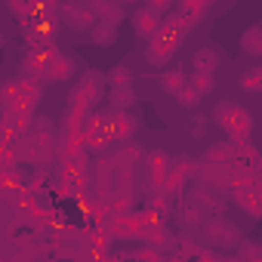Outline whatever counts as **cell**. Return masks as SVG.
<instances>
[{"label": "cell", "mask_w": 262, "mask_h": 262, "mask_svg": "<svg viewBox=\"0 0 262 262\" xmlns=\"http://www.w3.org/2000/svg\"><path fill=\"white\" fill-rule=\"evenodd\" d=\"M231 170H234V145L231 139L222 142V145H213L201 161H198V179L219 188V185H228L231 179Z\"/></svg>", "instance_id": "6da1fadb"}, {"label": "cell", "mask_w": 262, "mask_h": 262, "mask_svg": "<svg viewBox=\"0 0 262 262\" xmlns=\"http://www.w3.org/2000/svg\"><path fill=\"white\" fill-rule=\"evenodd\" d=\"M213 120L228 133V139H250V133H253V117H250V111H244V108L234 105V102L216 105Z\"/></svg>", "instance_id": "7a4b0ae2"}, {"label": "cell", "mask_w": 262, "mask_h": 262, "mask_svg": "<svg viewBox=\"0 0 262 262\" xmlns=\"http://www.w3.org/2000/svg\"><path fill=\"white\" fill-rule=\"evenodd\" d=\"M102 86H105V77H102V74H96V71H90V74L77 83V90L71 93L68 108H74V111H80V114L96 111V105L102 102Z\"/></svg>", "instance_id": "3957f363"}, {"label": "cell", "mask_w": 262, "mask_h": 262, "mask_svg": "<svg viewBox=\"0 0 262 262\" xmlns=\"http://www.w3.org/2000/svg\"><path fill=\"white\" fill-rule=\"evenodd\" d=\"M179 43H182V34L173 28V22H167L164 31L148 40V59H151L155 65H164V62L173 59V53L179 50Z\"/></svg>", "instance_id": "277c9868"}, {"label": "cell", "mask_w": 262, "mask_h": 262, "mask_svg": "<svg viewBox=\"0 0 262 262\" xmlns=\"http://www.w3.org/2000/svg\"><path fill=\"white\" fill-rule=\"evenodd\" d=\"M204 241L213 244V247H234L241 241V231L231 219L225 216H213L207 225H204Z\"/></svg>", "instance_id": "5b68a950"}, {"label": "cell", "mask_w": 262, "mask_h": 262, "mask_svg": "<svg viewBox=\"0 0 262 262\" xmlns=\"http://www.w3.org/2000/svg\"><path fill=\"white\" fill-rule=\"evenodd\" d=\"M59 16H62V22L68 25V28H74V31H83V28H93L99 19H96V10H93V4L86 0V4H74V0H65V4L59 7Z\"/></svg>", "instance_id": "8992f818"}, {"label": "cell", "mask_w": 262, "mask_h": 262, "mask_svg": "<svg viewBox=\"0 0 262 262\" xmlns=\"http://www.w3.org/2000/svg\"><path fill=\"white\" fill-rule=\"evenodd\" d=\"M133 28H136V34H139V37L151 40V37H158V34L164 31V19L145 7V10H139V13L133 16Z\"/></svg>", "instance_id": "52a82bcc"}, {"label": "cell", "mask_w": 262, "mask_h": 262, "mask_svg": "<svg viewBox=\"0 0 262 262\" xmlns=\"http://www.w3.org/2000/svg\"><path fill=\"white\" fill-rule=\"evenodd\" d=\"M145 161H148V151H145L139 142H133V139H123V142L117 145V151H114V164L139 167V164H145Z\"/></svg>", "instance_id": "ba28073f"}, {"label": "cell", "mask_w": 262, "mask_h": 262, "mask_svg": "<svg viewBox=\"0 0 262 262\" xmlns=\"http://www.w3.org/2000/svg\"><path fill=\"white\" fill-rule=\"evenodd\" d=\"M231 198L241 210H247L250 216H262V194L259 188H250V185H241V188H231Z\"/></svg>", "instance_id": "9c48e42d"}, {"label": "cell", "mask_w": 262, "mask_h": 262, "mask_svg": "<svg viewBox=\"0 0 262 262\" xmlns=\"http://www.w3.org/2000/svg\"><path fill=\"white\" fill-rule=\"evenodd\" d=\"M173 198H176V194H173L170 188L155 185V188H151V194H148V210H151L155 216H161V219H164V216H170V213H173Z\"/></svg>", "instance_id": "30bf717a"}, {"label": "cell", "mask_w": 262, "mask_h": 262, "mask_svg": "<svg viewBox=\"0 0 262 262\" xmlns=\"http://www.w3.org/2000/svg\"><path fill=\"white\" fill-rule=\"evenodd\" d=\"M74 74V59H68V56H56V59H47V80L50 83H62V80H68Z\"/></svg>", "instance_id": "8fae6325"}, {"label": "cell", "mask_w": 262, "mask_h": 262, "mask_svg": "<svg viewBox=\"0 0 262 262\" xmlns=\"http://www.w3.org/2000/svg\"><path fill=\"white\" fill-rule=\"evenodd\" d=\"M170 167H173V158H170V155L151 151V155H148V179H151V185H161V182L167 179Z\"/></svg>", "instance_id": "7c38bea8"}, {"label": "cell", "mask_w": 262, "mask_h": 262, "mask_svg": "<svg viewBox=\"0 0 262 262\" xmlns=\"http://www.w3.org/2000/svg\"><path fill=\"white\" fill-rule=\"evenodd\" d=\"M111 129H114V139H117V142H123V139H133V133H136V117L129 114L126 108H117Z\"/></svg>", "instance_id": "4fadbf2b"}, {"label": "cell", "mask_w": 262, "mask_h": 262, "mask_svg": "<svg viewBox=\"0 0 262 262\" xmlns=\"http://www.w3.org/2000/svg\"><path fill=\"white\" fill-rule=\"evenodd\" d=\"M142 241H145V244H151V247H167L170 234H167V228H164V219L148 222V225L142 228Z\"/></svg>", "instance_id": "5bb4252c"}, {"label": "cell", "mask_w": 262, "mask_h": 262, "mask_svg": "<svg viewBox=\"0 0 262 262\" xmlns=\"http://www.w3.org/2000/svg\"><path fill=\"white\" fill-rule=\"evenodd\" d=\"M191 65H194L198 74H213L216 65H219V56H216V50H198L191 56Z\"/></svg>", "instance_id": "9a60e30c"}, {"label": "cell", "mask_w": 262, "mask_h": 262, "mask_svg": "<svg viewBox=\"0 0 262 262\" xmlns=\"http://www.w3.org/2000/svg\"><path fill=\"white\" fill-rule=\"evenodd\" d=\"M185 83H188V77H185V71H179V68H170V71L161 74V90L170 93V96H176Z\"/></svg>", "instance_id": "2e32d148"}, {"label": "cell", "mask_w": 262, "mask_h": 262, "mask_svg": "<svg viewBox=\"0 0 262 262\" xmlns=\"http://www.w3.org/2000/svg\"><path fill=\"white\" fill-rule=\"evenodd\" d=\"M108 204H111V213H133V188H117Z\"/></svg>", "instance_id": "e0dca14e"}, {"label": "cell", "mask_w": 262, "mask_h": 262, "mask_svg": "<svg viewBox=\"0 0 262 262\" xmlns=\"http://www.w3.org/2000/svg\"><path fill=\"white\" fill-rule=\"evenodd\" d=\"M93 40H96L99 47H111V43L117 40V25H111V22H96V25H93Z\"/></svg>", "instance_id": "ac0fdd59"}, {"label": "cell", "mask_w": 262, "mask_h": 262, "mask_svg": "<svg viewBox=\"0 0 262 262\" xmlns=\"http://www.w3.org/2000/svg\"><path fill=\"white\" fill-rule=\"evenodd\" d=\"M241 50H244V53H262V25H253V28L244 31Z\"/></svg>", "instance_id": "d6986e66"}, {"label": "cell", "mask_w": 262, "mask_h": 262, "mask_svg": "<svg viewBox=\"0 0 262 262\" xmlns=\"http://www.w3.org/2000/svg\"><path fill=\"white\" fill-rule=\"evenodd\" d=\"M136 102V93L129 86H111V105L114 108H129Z\"/></svg>", "instance_id": "ffe728a7"}, {"label": "cell", "mask_w": 262, "mask_h": 262, "mask_svg": "<svg viewBox=\"0 0 262 262\" xmlns=\"http://www.w3.org/2000/svg\"><path fill=\"white\" fill-rule=\"evenodd\" d=\"M210 4H213V0H179V10L182 13H188V16H194L198 22L204 19V13L210 10Z\"/></svg>", "instance_id": "44dd1931"}, {"label": "cell", "mask_w": 262, "mask_h": 262, "mask_svg": "<svg viewBox=\"0 0 262 262\" xmlns=\"http://www.w3.org/2000/svg\"><path fill=\"white\" fill-rule=\"evenodd\" d=\"M129 83H133V71L126 65H114L108 74V86H129Z\"/></svg>", "instance_id": "7402d4cb"}, {"label": "cell", "mask_w": 262, "mask_h": 262, "mask_svg": "<svg viewBox=\"0 0 262 262\" xmlns=\"http://www.w3.org/2000/svg\"><path fill=\"white\" fill-rule=\"evenodd\" d=\"M201 99H204V96H201V93H198V90L191 86V80H188V83H185V86H182V90L176 93V102H179V105H185V108H194V105H198Z\"/></svg>", "instance_id": "603a6c76"}, {"label": "cell", "mask_w": 262, "mask_h": 262, "mask_svg": "<svg viewBox=\"0 0 262 262\" xmlns=\"http://www.w3.org/2000/svg\"><path fill=\"white\" fill-rule=\"evenodd\" d=\"M188 80H191V86H194V90H198L201 96H210V93H213V86H216L213 74H198V71H194V74H191Z\"/></svg>", "instance_id": "cb8c5ba5"}, {"label": "cell", "mask_w": 262, "mask_h": 262, "mask_svg": "<svg viewBox=\"0 0 262 262\" xmlns=\"http://www.w3.org/2000/svg\"><path fill=\"white\" fill-rule=\"evenodd\" d=\"M241 86H244L247 93H262V68L247 71V74L241 77Z\"/></svg>", "instance_id": "d4e9b609"}, {"label": "cell", "mask_w": 262, "mask_h": 262, "mask_svg": "<svg viewBox=\"0 0 262 262\" xmlns=\"http://www.w3.org/2000/svg\"><path fill=\"white\" fill-rule=\"evenodd\" d=\"M194 25H198V19H194V16H188V13H182V10H179V13L173 16V28H176L179 34H185V31H191Z\"/></svg>", "instance_id": "484cf974"}, {"label": "cell", "mask_w": 262, "mask_h": 262, "mask_svg": "<svg viewBox=\"0 0 262 262\" xmlns=\"http://www.w3.org/2000/svg\"><path fill=\"white\" fill-rule=\"evenodd\" d=\"M133 259H142V262H158V259H161V247L145 244V247H139V250L133 253Z\"/></svg>", "instance_id": "4316f807"}, {"label": "cell", "mask_w": 262, "mask_h": 262, "mask_svg": "<svg viewBox=\"0 0 262 262\" xmlns=\"http://www.w3.org/2000/svg\"><path fill=\"white\" fill-rule=\"evenodd\" d=\"M28 188H31V191H47V188H50V176H47L43 170H37V173L28 179Z\"/></svg>", "instance_id": "83f0119b"}, {"label": "cell", "mask_w": 262, "mask_h": 262, "mask_svg": "<svg viewBox=\"0 0 262 262\" xmlns=\"http://www.w3.org/2000/svg\"><path fill=\"white\" fill-rule=\"evenodd\" d=\"M145 7H148L151 13H158V16H167V13L173 10V0H145Z\"/></svg>", "instance_id": "f1b7e54d"}, {"label": "cell", "mask_w": 262, "mask_h": 262, "mask_svg": "<svg viewBox=\"0 0 262 262\" xmlns=\"http://www.w3.org/2000/svg\"><path fill=\"white\" fill-rule=\"evenodd\" d=\"M117 4H136V0H117Z\"/></svg>", "instance_id": "f546056e"}, {"label": "cell", "mask_w": 262, "mask_h": 262, "mask_svg": "<svg viewBox=\"0 0 262 262\" xmlns=\"http://www.w3.org/2000/svg\"><path fill=\"white\" fill-rule=\"evenodd\" d=\"M90 4H105V0H90Z\"/></svg>", "instance_id": "4dcf8cb0"}]
</instances>
